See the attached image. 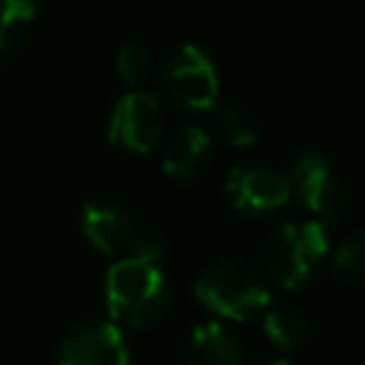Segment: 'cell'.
Returning <instances> with one entry per match:
<instances>
[{
	"mask_svg": "<svg viewBox=\"0 0 365 365\" xmlns=\"http://www.w3.org/2000/svg\"><path fill=\"white\" fill-rule=\"evenodd\" d=\"M106 305L120 325L145 328L163 319L171 308V288L157 262L123 257L108 268Z\"/></svg>",
	"mask_w": 365,
	"mask_h": 365,
	"instance_id": "obj_1",
	"label": "cell"
},
{
	"mask_svg": "<svg viewBox=\"0 0 365 365\" xmlns=\"http://www.w3.org/2000/svg\"><path fill=\"white\" fill-rule=\"evenodd\" d=\"M194 297L217 317L234 322L262 314L271 302L265 277L242 259H220L200 271L194 279Z\"/></svg>",
	"mask_w": 365,
	"mask_h": 365,
	"instance_id": "obj_2",
	"label": "cell"
},
{
	"mask_svg": "<svg viewBox=\"0 0 365 365\" xmlns=\"http://www.w3.org/2000/svg\"><path fill=\"white\" fill-rule=\"evenodd\" d=\"M331 257L328 228L317 220L285 222L268 242V265L274 279L294 291L311 285Z\"/></svg>",
	"mask_w": 365,
	"mask_h": 365,
	"instance_id": "obj_3",
	"label": "cell"
},
{
	"mask_svg": "<svg viewBox=\"0 0 365 365\" xmlns=\"http://www.w3.org/2000/svg\"><path fill=\"white\" fill-rule=\"evenodd\" d=\"M291 188H297V197L302 205L317 217V222L336 225L351 214V194L342 188L336 168L331 160L319 151H299L288 171Z\"/></svg>",
	"mask_w": 365,
	"mask_h": 365,
	"instance_id": "obj_4",
	"label": "cell"
},
{
	"mask_svg": "<svg viewBox=\"0 0 365 365\" xmlns=\"http://www.w3.org/2000/svg\"><path fill=\"white\" fill-rule=\"evenodd\" d=\"M165 97L185 111H208L220 94V74L211 57L194 43L177 46L163 68Z\"/></svg>",
	"mask_w": 365,
	"mask_h": 365,
	"instance_id": "obj_5",
	"label": "cell"
},
{
	"mask_svg": "<svg viewBox=\"0 0 365 365\" xmlns=\"http://www.w3.org/2000/svg\"><path fill=\"white\" fill-rule=\"evenodd\" d=\"M291 180L285 171L268 165H242L225 177V194L237 214L265 217L282 208L291 197Z\"/></svg>",
	"mask_w": 365,
	"mask_h": 365,
	"instance_id": "obj_6",
	"label": "cell"
},
{
	"mask_svg": "<svg viewBox=\"0 0 365 365\" xmlns=\"http://www.w3.org/2000/svg\"><path fill=\"white\" fill-rule=\"evenodd\" d=\"M86 240L111 257H131L137 248V240L143 234V222L131 217V211L117 200H88L83 205L80 217Z\"/></svg>",
	"mask_w": 365,
	"mask_h": 365,
	"instance_id": "obj_7",
	"label": "cell"
},
{
	"mask_svg": "<svg viewBox=\"0 0 365 365\" xmlns=\"http://www.w3.org/2000/svg\"><path fill=\"white\" fill-rule=\"evenodd\" d=\"M160 134H163L160 103L151 94L128 91L125 97H120V103L111 111V123H108L111 145L128 154H145L157 145Z\"/></svg>",
	"mask_w": 365,
	"mask_h": 365,
	"instance_id": "obj_8",
	"label": "cell"
},
{
	"mask_svg": "<svg viewBox=\"0 0 365 365\" xmlns=\"http://www.w3.org/2000/svg\"><path fill=\"white\" fill-rule=\"evenodd\" d=\"M57 365H128V345L117 325L86 319L63 336Z\"/></svg>",
	"mask_w": 365,
	"mask_h": 365,
	"instance_id": "obj_9",
	"label": "cell"
},
{
	"mask_svg": "<svg viewBox=\"0 0 365 365\" xmlns=\"http://www.w3.org/2000/svg\"><path fill=\"white\" fill-rule=\"evenodd\" d=\"M211 154V134L200 125H185L163 145V171L180 182H191L202 174Z\"/></svg>",
	"mask_w": 365,
	"mask_h": 365,
	"instance_id": "obj_10",
	"label": "cell"
},
{
	"mask_svg": "<svg viewBox=\"0 0 365 365\" xmlns=\"http://www.w3.org/2000/svg\"><path fill=\"white\" fill-rule=\"evenodd\" d=\"M188 365H245L240 339L222 322H200L188 336Z\"/></svg>",
	"mask_w": 365,
	"mask_h": 365,
	"instance_id": "obj_11",
	"label": "cell"
},
{
	"mask_svg": "<svg viewBox=\"0 0 365 365\" xmlns=\"http://www.w3.org/2000/svg\"><path fill=\"white\" fill-rule=\"evenodd\" d=\"M214 131L234 148H248L259 140V123L251 114V108L240 103H214L211 108Z\"/></svg>",
	"mask_w": 365,
	"mask_h": 365,
	"instance_id": "obj_12",
	"label": "cell"
},
{
	"mask_svg": "<svg viewBox=\"0 0 365 365\" xmlns=\"http://www.w3.org/2000/svg\"><path fill=\"white\" fill-rule=\"evenodd\" d=\"M262 331L279 351H299L311 336V325H308L305 314L291 308V305H279V308L265 311Z\"/></svg>",
	"mask_w": 365,
	"mask_h": 365,
	"instance_id": "obj_13",
	"label": "cell"
},
{
	"mask_svg": "<svg viewBox=\"0 0 365 365\" xmlns=\"http://www.w3.org/2000/svg\"><path fill=\"white\" fill-rule=\"evenodd\" d=\"M331 265L339 279L351 285H365V231L348 237L331 257Z\"/></svg>",
	"mask_w": 365,
	"mask_h": 365,
	"instance_id": "obj_14",
	"label": "cell"
},
{
	"mask_svg": "<svg viewBox=\"0 0 365 365\" xmlns=\"http://www.w3.org/2000/svg\"><path fill=\"white\" fill-rule=\"evenodd\" d=\"M151 66H154V57L151 51L143 46V43H125L120 51H117V74L123 83L128 86H137L143 83L148 74H151Z\"/></svg>",
	"mask_w": 365,
	"mask_h": 365,
	"instance_id": "obj_15",
	"label": "cell"
},
{
	"mask_svg": "<svg viewBox=\"0 0 365 365\" xmlns=\"http://www.w3.org/2000/svg\"><path fill=\"white\" fill-rule=\"evenodd\" d=\"M40 6L43 0H0V17L23 29L40 11Z\"/></svg>",
	"mask_w": 365,
	"mask_h": 365,
	"instance_id": "obj_16",
	"label": "cell"
},
{
	"mask_svg": "<svg viewBox=\"0 0 365 365\" xmlns=\"http://www.w3.org/2000/svg\"><path fill=\"white\" fill-rule=\"evenodd\" d=\"M20 31H23L20 26H14V23H9V20L0 17V60L14 51L17 40H20Z\"/></svg>",
	"mask_w": 365,
	"mask_h": 365,
	"instance_id": "obj_17",
	"label": "cell"
},
{
	"mask_svg": "<svg viewBox=\"0 0 365 365\" xmlns=\"http://www.w3.org/2000/svg\"><path fill=\"white\" fill-rule=\"evenodd\" d=\"M254 365H291L288 359H279V356H265V359H257Z\"/></svg>",
	"mask_w": 365,
	"mask_h": 365,
	"instance_id": "obj_18",
	"label": "cell"
}]
</instances>
